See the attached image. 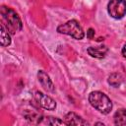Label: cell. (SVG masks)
<instances>
[{
	"label": "cell",
	"instance_id": "1",
	"mask_svg": "<svg viewBox=\"0 0 126 126\" xmlns=\"http://www.w3.org/2000/svg\"><path fill=\"white\" fill-rule=\"evenodd\" d=\"M0 15L1 25L4 26L8 32H10L11 34H15L17 32L22 30V21L14 10L6 6H1Z\"/></svg>",
	"mask_w": 126,
	"mask_h": 126
},
{
	"label": "cell",
	"instance_id": "2",
	"mask_svg": "<svg viewBox=\"0 0 126 126\" xmlns=\"http://www.w3.org/2000/svg\"><path fill=\"white\" fill-rule=\"evenodd\" d=\"M89 101L93 107L102 114H108L112 109L111 100L105 94L101 92H92L89 95Z\"/></svg>",
	"mask_w": 126,
	"mask_h": 126
},
{
	"label": "cell",
	"instance_id": "3",
	"mask_svg": "<svg viewBox=\"0 0 126 126\" xmlns=\"http://www.w3.org/2000/svg\"><path fill=\"white\" fill-rule=\"evenodd\" d=\"M57 32L60 33L71 35L76 39H82L85 36V32L80 26L79 22L76 20H70L67 23L59 26L57 28Z\"/></svg>",
	"mask_w": 126,
	"mask_h": 126
},
{
	"label": "cell",
	"instance_id": "4",
	"mask_svg": "<svg viewBox=\"0 0 126 126\" xmlns=\"http://www.w3.org/2000/svg\"><path fill=\"white\" fill-rule=\"evenodd\" d=\"M107 10L112 18H123L126 14V0H110L107 5Z\"/></svg>",
	"mask_w": 126,
	"mask_h": 126
},
{
	"label": "cell",
	"instance_id": "5",
	"mask_svg": "<svg viewBox=\"0 0 126 126\" xmlns=\"http://www.w3.org/2000/svg\"><path fill=\"white\" fill-rule=\"evenodd\" d=\"M34 99L37 102V104L47 110H53L56 108V102L53 98H51L50 96L40 93V92H35L34 94Z\"/></svg>",
	"mask_w": 126,
	"mask_h": 126
},
{
	"label": "cell",
	"instance_id": "6",
	"mask_svg": "<svg viewBox=\"0 0 126 126\" xmlns=\"http://www.w3.org/2000/svg\"><path fill=\"white\" fill-rule=\"evenodd\" d=\"M37 78H38V81L40 83V85L47 91V92H54V85L51 81V79L49 78V76L42 70H39L37 72Z\"/></svg>",
	"mask_w": 126,
	"mask_h": 126
},
{
	"label": "cell",
	"instance_id": "7",
	"mask_svg": "<svg viewBox=\"0 0 126 126\" xmlns=\"http://www.w3.org/2000/svg\"><path fill=\"white\" fill-rule=\"evenodd\" d=\"M64 123L66 125H88L89 123L84 120L81 116L76 114L75 112H68L64 116Z\"/></svg>",
	"mask_w": 126,
	"mask_h": 126
},
{
	"label": "cell",
	"instance_id": "8",
	"mask_svg": "<svg viewBox=\"0 0 126 126\" xmlns=\"http://www.w3.org/2000/svg\"><path fill=\"white\" fill-rule=\"evenodd\" d=\"M108 48L105 45L100 46H91L88 48V53L94 58H103L107 53Z\"/></svg>",
	"mask_w": 126,
	"mask_h": 126
},
{
	"label": "cell",
	"instance_id": "9",
	"mask_svg": "<svg viewBox=\"0 0 126 126\" xmlns=\"http://www.w3.org/2000/svg\"><path fill=\"white\" fill-rule=\"evenodd\" d=\"M107 82L110 86H112L114 88H117L123 83V77L119 73H112V74L109 75V77L107 79Z\"/></svg>",
	"mask_w": 126,
	"mask_h": 126
},
{
	"label": "cell",
	"instance_id": "10",
	"mask_svg": "<svg viewBox=\"0 0 126 126\" xmlns=\"http://www.w3.org/2000/svg\"><path fill=\"white\" fill-rule=\"evenodd\" d=\"M24 115L32 123H39L42 120L41 114H39V113H37L36 111H33V110H32V111L31 110H26Z\"/></svg>",
	"mask_w": 126,
	"mask_h": 126
},
{
	"label": "cell",
	"instance_id": "11",
	"mask_svg": "<svg viewBox=\"0 0 126 126\" xmlns=\"http://www.w3.org/2000/svg\"><path fill=\"white\" fill-rule=\"evenodd\" d=\"M113 118L115 125H126V109L121 108L117 110Z\"/></svg>",
	"mask_w": 126,
	"mask_h": 126
},
{
	"label": "cell",
	"instance_id": "12",
	"mask_svg": "<svg viewBox=\"0 0 126 126\" xmlns=\"http://www.w3.org/2000/svg\"><path fill=\"white\" fill-rule=\"evenodd\" d=\"M0 42L2 46H8L11 43V38L8 31L4 28L3 25L0 26Z\"/></svg>",
	"mask_w": 126,
	"mask_h": 126
},
{
	"label": "cell",
	"instance_id": "13",
	"mask_svg": "<svg viewBox=\"0 0 126 126\" xmlns=\"http://www.w3.org/2000/svg\"><path fill=\"white\" fill-rule=\"evenodd\" d=\"M46 123L49 124V125H62V124H65L64 121L60 120L57 117H47Z\"/></svg>",
	"mask_w": 126,
	"mask_h": 126
},
{
	"label": "cell",
	"instance_id": "14",
	"mask_svg": "<svg viewBox=\"0 0 126 126\" xmlns=\"http://www.w3.org/2000/svg\"><path fill=\"white\" fill-rule=\"evenodd\" d=\"M94 36V30L92 29V28H90L88 30V32H87V37L90 38V39H93Z\"/></svg>",
	"mask_w": 126,
	"mask_h": 126
},
{
	"label": "cell",
	"instance_id": "15",
	"mask_svg": "<svg viewBox=\"0 0 126 126\" xmlns=\"http://www.w3.org/2000/svg\"><path fill=\"white\" fill-rule=\"evenodd\" d=\"M122 55H123L124 57H126V43L124 44V46H123V48H122Z\"/></svg>",
	"mask_w": 126,
	"mask_h": 126
}]
</instances>
